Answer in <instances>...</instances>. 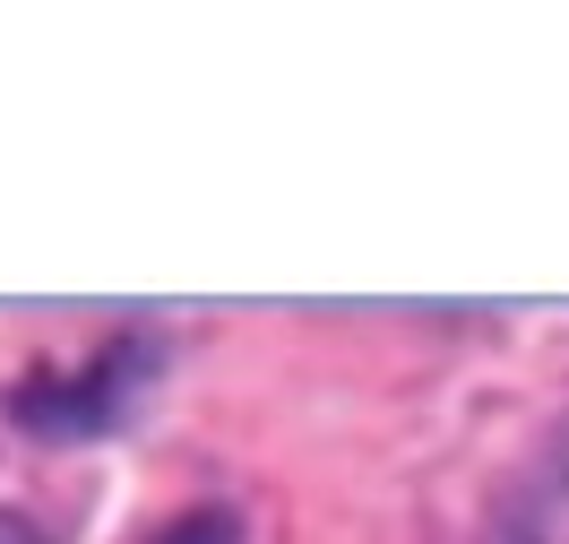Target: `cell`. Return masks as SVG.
<instances>
[{
  "label": "cell",
  "instance_id": "2",
  "mask_svg": "<svg viewBox=\"0 0 569 544\" xmlns=\"http://www.w3.org/2000/svg\"><path fill=\"white\" fill-rule=\"evenodd\" d=\"M509 544H569V433L535 449V467L509 493Z\"/></svg>",
  "mask_w": 569,
  "mask_h": 544
},
{
  "label": "cell",
  "instance_id": "1",
  "mask_svg": "<svg viewBox=\"0 0 569 544\" xmlns=\"http://www.w3.org/2000/svg\"><path fill=\"white\" fill-rule=\"evenodd\" d=\"M156 346L147 337H112L96 363H70V372H36L9 389V424H27L36 441H104L130 406H139L147 372H156Z\"/></svg>",
  "mask_w": 569,
  "mask_h": 544
},
{
  "label": "cell",
  "instance_id": "3",
  "mask_svg": "<svg viewBox=\"0 0 569 544\" xmlns=\"http://www.w3.org/2000/svg\"><path fill=\"white\" fill-rule=\"evenodd\" d=\"M156 544H242V518H233L224 502H208V510H181V518H173V527H164Z\"/></svg>",
  "mask_w": 569,
  "mask_h": 544
},
{
  "label": "cell",
  "instance_id": "4",
  "mask_svg": "<svg viewBox=\"0 0 569 544\" xmlns=\"http://www.w3.org/2000/svg\"><path fill=\"white\" fill-rule=\"evenodd\" d=\"M0 544H43V536L27 527V518H9V510H0Z\"/></svg>",
  "mask_w": 569,
  "mask_h": 544
}]
</instances>
